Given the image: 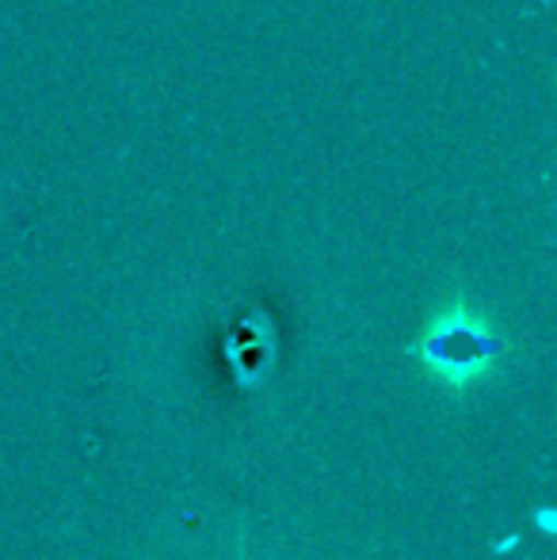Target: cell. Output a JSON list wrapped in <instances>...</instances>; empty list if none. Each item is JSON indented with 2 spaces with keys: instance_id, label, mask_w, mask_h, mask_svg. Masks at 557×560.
<instances>
[{
  "instance_id": "6da1fadb",
  "label": "cell",
  "mask_w": 557,
  "mask_h": 560,
  "mask_svg": "<svg viewBox=\"0 0 557 560\" xmlns=\"http://www.w3.org/2000/svg\"><path fill=\"white\" fill-rule=\"evenodd\" d=\"M500 351H504L500 336L469 310L439 313L417 343V354H420L423 366H428L443 385H454V389H462V385L489 374V370L497 366Z\"/></svg>"
}]
</instances>
